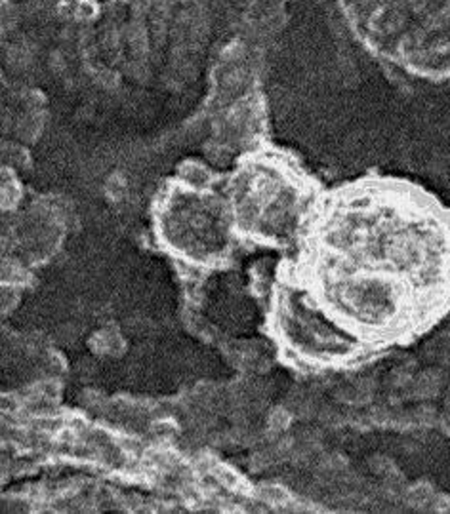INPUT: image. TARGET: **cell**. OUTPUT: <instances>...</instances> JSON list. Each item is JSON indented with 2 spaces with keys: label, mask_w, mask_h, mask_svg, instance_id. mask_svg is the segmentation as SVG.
I'll return each mask as SVG.
<instances>
[{
  "label": "cell",
  "mask_w": 450,
  "mask_h": 514,
  "mask_svg": "<svg viewBox=\"0 0 450 514\" xmlns=\"http://www.w3.org/2000/svg\"><path fill=\"white\" fill-rule=\"evenodd\" d=\"M183 180L188 181L191 187H203L206 181L210 180V175L206 172L205 168L199 166V164H188V166L182 170Z\"/></svg>",
  "instance_id": "277c9868"
},
{
  "label": "cell",
  "mask_w": 450,
  "mask_h": 514,
  "mask_svg": "<svg viewBox=\"0 0 450 514\" xmlns=\"http://www.w3.org/2000/svg\"><path fill=\"white\" fill-rule=\"evenodd\" d=\"M364 42L412 75L450 81V0H345Z\"/></svg>",
  "instance_id": "7a4b0ae2"
},
{
  "label": "cell",
  "mask_w": 450,
  "mask_h": 514,
  "mask_svg": "<svg viewBox=\"0 0 450 514\" xmlns=\"http://www.w3.org/2000/svg\"><path fill=\"white\" fill-rule=\"evenodd\" d=\"M313 301L380 349L450 314V206L424 187L367 178L334 191L313 238Z\"/></svg>",
  "instance_id": "6da1fadb"
},
{
  "label": "cell",
  "mask_w": 450,
  "mask_h": 514,
  "mask_svg": "<svg viewBox=\"0 0 450 514\" xmlns=\"http://www.w3.org/2000/svg\"><path fill=\"white\" fill-rule=\"evenodd\" d=\"M123 192H124V185L123 181H121V178H113V180L109 181V195L118 198Z\"/></svg>",
  "instance_id": "52a82bcc"
},
{
  "label": "cell",
  "mask_w": 450,
  "mask_h": 514,
  "mask_svg": "<svg viewBox=\"0 0 450 514\" xmlns=\"http://www.w3.org/2000/svg\"><path fill=\"white\" fill-rule=\"evenodd\" d=\"M263 501H267L269 505H285L288 501L287 491L282 488H277V485H267L262 490Z\"/></svg>",
  "instance_id": "5b68a950"
},
{
  "label": "cell",
  "mask_w": 450,
  "mask_h": 514,
  "mask_svg": "<svg viewBox=\"0 0 450 514\" xmlns=\"http://www.w3.org/2000/svg\"><path fill=\"white\" fill-rule=\"evenodd\" d=\"M94 347L101 354H117L123 349V339L113 329H101L100 334L94 335Z\"/></svg>",
  "instance_id": "3957f363"
},
{
  "label": "cell",
  "mask_w": 450,
  "mask_h": 514,
  "mask_svg": "<svg viewBox=\"0 0 450 514\" xmlns=\"http://www.w3.org/2000/svg\"><path fill=\"white\" fill-rule=\"evenodd\" d=\"M271 428H275V431H282V428L288 425V417L282 413V411H275L273 416H271V421H269Z\"/></svg>",
  "instance_id": "8992f818"
}]
</instances>
